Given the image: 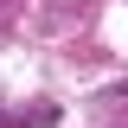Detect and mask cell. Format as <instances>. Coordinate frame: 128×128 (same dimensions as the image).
<instances>
[{
    "label": "cell",
    "instance_id": "1",
    "mask_svg": "<svg viewBox=\"0 0 128 128\" xmlns=\"http://www.w3.org/2000/svg\"><path fill=\"white\" fill-rule=\"evenodd\" d=\"M0 128H6V115H0Z\"/></svg>",
    "mask_w": 128,
    "mask_h": 128
}]
</instances>
